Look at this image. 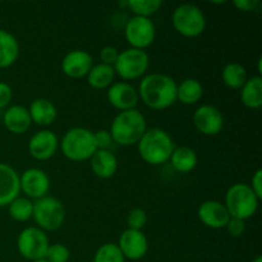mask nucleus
Listing matches in <instances>:
<instances>
[{
  "label": "nucleus",
  "instance_id": "nucleus-1",
  "mask_svg": "<svg viewBox=\"0 0 262 262\" xmlns=\"http://www.w3.org/2000/svg\"><path fill=\"white\" fill-rule=\"evenodd\" d=\"M140 100L152 110H165L177 102V82L164 73H147L138 87Z\"/></svg>",
  "mask_w": 262,
  "mask_h": 262
},
{
  "label": "nucleus",
  "instance_id": "nucleus-2",
  "mask_svg": "<svg viewBox=\"0 0 262 262\" xmlns=\"http://www.w3.org/2000/svg\"><path fill=\"white\" fill-rule=\"evenodd\" d=\"M137 146L141 159L154 166L168 163L176 148L173 138L161 128H147Z\"/></svg>",
  "mask_w": 262,
  "mask_h": 262
},
{
  "label": "nucleus",
  "instance_id": "nucleus-3",
  "mask_svg": "<svg viewBox=\"0 0 262 262\" xmlns=\"http://www.w3.org/2000/svg\"><path fill=\"white\" fill-rule=\"evenodd\" d=\"M147 130L146 118L140 110L132 109L119 112L110 125V135L114 143L119 146L137 145Z\"/></svg>",
  "mask_w": 262,
  "mask_h": 262
},
{
  "label": "nucleus",
  "instance_id": "nucleus-4",
  "mask_svg": "<svg viewBox=\"0 0 262 262\" xmlns=\"http://www.w3.org/2000/svg\"><path fill=\"white\" fill-rule=\"evenodd\" d=\"M61 154L68 160L86 161L97 151L95 135L84 127L71 128L59 141Z\"/></svg>",
  "mask_w": 262,
  "mask_h": 262
},
{
  "label": "nucleus",
  "instance_id": "nucleus-5",
  "mask_svg": "<svg viewBox=\"0 0 262 262\" xmlns=\"http://www.w3.org/2000/svg\"><path fill=\"white\" fill-rule=\"evenodd\" d=\"M260 199L253 193L250 184L235 183L230 187L225 194V207L230 217L247 220L257 212Z\"/></svg>",
  "mask_w": 262,
  "mask_h": 262
},
{
  "label": "nucleus",
  "instance_id": "nucleus-6",
  "mask_svg": "<svg viewBox=\"0 0 262 262\" xmlns=\"http://www.w3.org/2000/svg\"><path fill=\"white\" fill-rule=\"evenodd\" d=\"M173 27L183 37L193 38L201 35L206 28V15L201 8L191 3L178 5L171 14Z\"/></svg>",
  "mask_w": 262,
  "mask_h": 262
},
{
  "label": "nucleus",
  "instance_id": "nucleus-7",
  "mask_svg": "<svg viewBox=\"0 0 262 262\" xmlns=\"http://www.w3.org/2000/svg\"><path fill=\"white\" fill-rule=\"evenodd\" d=\"M115 76L125 81H135L140 79L147 74L150 68V56L147 51L140 50V49H125L119 51L117 61L113 66Z\"/></svg>",
  "mask_w": 262,
  "mask_h": 262
},
{
  "label": "nucleus",
  "instance_id": "nucleus-8",
  "mask_svg": "<svg viewBox=\"0 0 262 262\" xmlns=\"http://www.w3.org/2000/svg\"><path fill=\"white\" fill-rule=\"evenodd\" d=\"M37 228L43 232H54L63 225L66 220V207L53 196H45L33 201V215Z\"/></svg>",
  "mask_w": 262,
  "mask_h": 262
},
{
  "label": "nucleus",
  "instance_id": "nucleus-9",
  "mask_svg": "<svg viewBox=\"0 0 262 262\" xmlns=\"http://www.w3.org/2000/svg\"><path fill=\"white\" fill-rule=\"evenodd\" d=\"M49 246L50 242L48 235L37 227L25 228L17 238V250L19 255L32 262L45 258Z\"/></svg>",
  "mask_w": 262,
  "mask_h": 262
},
{
  "label": "nucleus",
  "instance_id": "nucleus-10",
  "mask_svg": "<svg viewBox=\"0 0 262 262\" xmlns=\"http://www.w3.org/2000/svg\"><path fill=\"white\" fill-rule=\"evenodd\" d=\"M124 37L130 48L146 50L155 41V23L150 18L133 15L124 25Z\"/></svg>",
  "mask_w": 262,
  "mask_h": 262
},
{
  "label": "nucleus",
  "instance_id": "nucleus-11",
  "mask_svg": "<svg viewBox=\"0 0 262 262\" xmlns=\"http://www.w3.org/2000/svg\"><path fill=\"white\" fill-rule=\"evenodd\" d=\"M193 125L201 135L216 136L224 128V115L214 105L205 104L197 107L193 113Z\"/></svg>",
  "mask_w": 262,
  "mask_h": 262
},
{
  "label": "nucleus",
  "instance_id": "nucleus-12",
  "mask_svg": "<svg viewBox=\"0 0 262 262\" xmlns=\"http://www.w3.org/2000/svg\"><path fill=\"white\" fill-rule=\"evenodd\" d=\"M20 192L30 200H38L48 196L50 189V178L40 168H30L19 176Z\"/></svg>",
  "mask_w": 262,
  "mask_h": 262
},
{
  "label": "nucleus",
  "instance_id": "nucleus-13",
  "mask_svg": "<svg viewBox=\"0 0 262 262\" xmlns=\"http://www.w3.org/2000/svg\"><path fill=\"white\" fill-rule=\"evenodd\" d=\"M59 148L58 136L50 129L36 132L28 142V152L35 160L46 161L53 158Z\"/></svg>",
  "mask_w": 262,
  "mask_h": 262
},
{
  "label": "nucleus",
  "instance_id": "nucleus-14",
  "mask_svg": "<svg viewBox=\"0 0 262 262\" xmlns=\"http://www.w3.org/2000/svg\"><path fill=\"white\" fill-rule=\"evenodd\" d=\"M118 247H119L124 258L137 261L145 257L146 253H147L148 239L142 230L125 229L120 234Z\"/></svg>",
  "mask_w": 262,
  "mask_h": 262
},
{
  "label": "nucleus",
  "instance_id": "nucleus-15",
  "mask_svg": "<svg viewBox=\"0 0 262 262\" xmlns=\"http://www.w3.org/2000/svg\"><path fill=\"white\" fill-rule=\"evenodd\" d=\"M107 101L113 107L119 112L136 109L137 104L140 102L138 91L128 82H114L107 89Z\"/></svg>",
  "mask_w": 262,
  "mask_h": 262
},
{
  "label": "nucleus",
  "instance_id": "nucleus-16",
  "mask_svg": "<svg viewBox=\"0 0 262 262\" xmlns=\"http://www.w3.org/2000/svg\"><path fill=\"white\" fill-rule=\"evenodd\" d=\"M92 66H94V59H92L91 54L86 50H81V49L67 53L61 60L63 73L73 79L87 77Z\"/></svg>",
  "mask_w": 262,
  "mask_h": 262
},
{
  "label": "nucleus",
  "instance_id": "nucleus-17",
  "mask_svg": "<svg viewBox=\"0 0 262 262\" xmlns=\"http://www.w3.org/2000/svg\"><path fill=\"white\" fill-rule=\"evenodd\" d=\"M197 215L202 224L210 229H223L227 227L230 219V215L225 205L216 200H209V201L202 202L197 210Z\"/></svg>",
  "mask_w": 262,
  "mask_h": 262
},
{
  "label": "nucleus",
  "instance_id": "nucleus-18",
  "mask_svg": "<svg viewBox=\"0 0 262 262\" xmlns=\"http://www.w3.org/2000/svg\"><path fill=\"white\" fill-rule=\"evenodd\" d=\"M19 193V174L9 164L0 163V207L8 206Z\"/></svg>",
  "mask_w": 262,
  "mask_h": 262
},
{
  "label": "nucleus",
  "instance_id": "nucleus-19",
  "mask_svg": "<svg viewBox=\"0 0 262 262\" xmlns=\"http://www.w3.org/2000/svg\"><path fill=\"white\" fill-rule=\"evenodd\" d=\"M4 127L14 135H23L30 129L31 120L28 109L23 105H10L3 114Z\"/></svg>",
  "mask_w": 262,
  "mask_h": 262
},
{
  "label": "nucleus",
  "instance_id": "nucleus-20",
  "mask_svg": "<svg viewBox=\"0 0 262 262\" xmlns=\"http://www.w3.org/2000/svg\"><path fill=\"white\" fill-rule=\"evenodd\" d=\"M90 165L97 178L109 179L117 174L119 163L110 150H97L90 159Z\"/></svg>",
  "mask_w": 262,
  "mask_h": 262
},
{
  "label": "nucleus",
  "instance_id": "nucleus-21",
  "mask_svg": "<svg viewBox=\"0 0 262 262\" xmlns=\"http://www.w3.org/2000/svg\"><path fill=\"white\" fill-rule=\"evenodd\" d=\"M28 113L32 123L40 127H49L58 118V109L55 104L48 99H36L31 102Z\"/></svg>",
  "mask_w": 262,
  "mask_h": 262
},
{
  "label": "nucleus",
  "instance_id": "nucleus-22",
  "mask_svg": "<svg viewBox=\"0 0 262 262\" xmlns=\"http://www.w3.org/2000/svg\"><path fill=\"white\" fill-rule=\"evenodd\" d=\"M19 56V42L13 33L0 30V69L9 68Z\"/></svg>",
  "mask_w": 262,
  "mask_h": 262
},
{
  "label": "nucleus",
  "instance_id": "nucleus-23",
  "mask_svg": "<svg viewBox=\"0 0 262 262\" xmlns=\"http://www.w3.org/2000/svg\"><path fill=\"white\" fill-rule=\"evenodd\" d=\"M169 161L178 173L187 174L194 170V168L197 166L199 155L193 148L188 147V146H179V147L174 148Z\"/></svg>",
  "mask_w": 262,
  "mask_h": 262
},
{
  "label": "nucleus",
  "instance_id": "nucleus-24",
  "mask_svg": "<svg viewBox=\"0 0 262 262\" xmlns=\"http://www.w3.org/2000/svg\"><path fill=\"white\" fill-rule=\"evenodd\" d=\"M241 101L248 109H260L262 106L261 76H253L246 81L241 89Z\"/></svg>",
  "mask_w": 262,
  "mask_h": 262
},
{
  "label": "nucleus",
  "instance_id": "nucleus-25",
  "mask_svg": "<svg viewBox=\"0 0 262 262\" xmlns=\"http://www.w3.org/2000/svg\"><path fill=\"white\" fill-rule=\"evenodd\" d=\"M204 96V87L196 78H186L177 83V101L183 105H194Z\"/></svg>",
  "mask_w": 262,
  "mask_h": 262
},
{
  "label": "nucleus",
  "instance_id": "nucleus-26",
  "mask_svg": "<svg viewBox=\"0 0 262 262\" xmlns=\"http://www.w3.org/2000/svg\"><path fill=\"white\" fill-rule=\"evenodd\" d=\"M87 82L90 86L95 90H105L109 89L114 83L115 72L112 66L106 64H94L91 71L87 74Z\"/></svg>",
  "mask_w": 262,
  "mask_h": 262
},
{
  "label": "nucleus",
  "instance_id": "nucleus-27",
  "mask_svg": "<svg viewBox=\"0 0 262 262\" xmlns=\"http://www.w3.org/2000/svg\"><path fill=\"white\" fill-rule=\"evenodd\" d=\"M222 79L227 87L232 90H241L248 79L247 71L239 63H229L222 72Z\"/></svg>",
  "mask_w": 262,
  "mask_h": 262
},
{
  "label": "nucleus",
  "instance_id": "nucleus-28",
  "mask_svg": "<svg viewBox=\"0 0 262 262\" xmlns=\"http://www.w3.org/2000/svg\"><path fill=\"white\" fill-rule=\"evenodd\" d=\"M8 211H9L10 217L14 222L25 223L32 219L33 215V201L27 199V197L18 196L17 199L13 200L9 205H8Z\"/></svg>",
  "mask_w": 262,
  "mask_h": 262
},
{
  "label": "nucleus",
  "instance_id": "nucleus-29",
  "mask_svg": "<svg viewBox=\"0 0 262 262\" xmlns=\"http://www.w3.org/2000/svg\"><path fill=\"white\" fill-rule=\"evenodd\" d=\"M125 7L137 17L150 18L163 7V2L160 0H128L125 2Z\"/></svg>",
  "mask_w": 262,
  "mask_h": 262
},
{
  "label": "nucleus",
  "instance_id": "nucleus-30",
  "mask_svg": "<svg viewBox=\"0 0 262 262\" xmlns=\"http://www.w3.org/2000/svg\"><path fill=\"white\" fill-rule=\"evenodd\" d=\"M92 262H125L117 243H104L96 250Z\"/></svg>",
  "mask_w": 262,
  "mask_h": 262
},
{
  "label": "nucleus",
  "instance_id": "nucleus-31",
  "mask_svg": "<svg viewBox=\"0 0 262 262\" xmlns=\"http://www.w3.org/2000/svg\"><path fill=\"white\" fill-rule=\"evenodd\" d=\"M69 257H71V251L67 246L61 243H54L49 246L45 260L48 262H68Z\"/></svg>",
  "mask_w": 262,
  "mask_h": 262
},
{
  "label": "nucleus",
  "instance_id": "nucleus-32",
  "mask_svg": "<svg viewBox=\"0 0 262 262\" xmlns=\"http://www.w3.org/2000/svg\"><path fill=\"white\" fill-rule=\"evenodd\" d=\"M147 224V214L143 209L136 207L132 209L127 215V225L128 229L142 230L145 225Z\"/></svg>",
  "mask_w": 262,
  "mask_h": 262
},
{
  "label": "nucleus",
  "instance_id": "nucleus-33",
  "mask_svg": "<svg viewBox=\"0 0 262 262\" xmlns=\"http://www.w3.org/2000/svg\"><path fill=\"white\" fill-rule=\"evenodd\" d=\"M94 135L97 150H109L113 146V143H114L112 135H110L107 129H100L97 132H94Z\"/></svg>",
  "mask_w": 262,
  "mask_h": 262
},
{
  "label": "nucleus",
  "instance_id": "nucleus-34",
  "mask_svg": "<svg viewBox=\"0 0 262 262\" xmlns=\"http://www.w3.org/2000/svg\"><path fill=\"white\" fill-rule=\"evenodd\" d=\"M225 229L228 230V233H229L232 237H241V235L245 234L246 232V222L245 220L237 219V217H230Z\"/></svg>",
  "mask_w": 262,
  "mask_h": 262
},
{
  "label": "nucleus",
  "instance_id": "nucleus-35",
  "mask_svg": "<svg viewBox=\"0 0 262 262\" xmlns=\"http://www.w3.org/2000/svg\"><path fill=\"white\" fill-rule=\"evenodd\" d=\"M118 55H119V51L114 46H104L100 50V60H101L102 64H106V66H114Z\"/></svg>",
  "mask_w": 262,
  "mask_h": 262
},
{
  "label": "nucleus",
  "instance_id": "nucleus-36",
  "mask_svg": "<svg viewBox=\"0 0 262 262\" xmlns=\"http://www.w3.org/2000/svg\"><path fill=\"white\" fill-rule=\"evenodd\" d=\"M13 99V90L5 82H0V109L8 107Z\"/></svg>",
  "mask_w": 262,
  "mask_h": 262
},
{
  "label": "nucleus",
  "instance_id": "nucleus-37",
  "mask_svg": "<svg viewBox=\"0 0 262 262\" xmlns=\"http://www.w3.org/2000/svg\"><path fill=\"white\" fill-rule=\"evenodd\" d=\"M251 189L253 191V193L258 197V199H262V170L261 169H257L255 171V174L251 178Z\"/></svg>",
  "mask_w": 262,
  "mask_h": 262
},
{
  "label": "nucleus",
  "instance_id": "nucleus-38",
  "mask_svg": "<svg viewBox=\"0 0 262 262\" xmlns=\"http://www.w3.org/2000/svg\"><path fill=\"white\" fill-rule=\"evenodd\" d=\"M233 5L241 12H253L260 5L258 0H234Z\"/></svg>",
  "mask_w": 262,
  "mask_h": 262
},
{
  "label": "nucleus",
  "instance_id": "nucleus-39",
  "mask_svg": "<svg viewBox=\"0 0 262 262\" xmlns=\"http://www.w3.org/2000/svg\"><path fill=\"white\" fill-rule=\"evenodd\" d=\"M252 262H262V257H261V256H257L256 258H253Z\"/></svg>",
  "mask_w": 262,
  "mask_h": 262
},
{
  "label": "nucleus",
  "instance_id": "nucleus-40",
  "mask_svg": "<svg viewBox=\"0 0 262 262\" xmlns=\"http://www.w3.org/2000/svg\"><path fill=\"white\" fill-rule=\"evenodd\" d=\"M33 262H48L45 260V258H42V260H37V261H33Z\"/></svg>",
  "mask_w": 262,
  "mask_h": 262
}]
</instances>
